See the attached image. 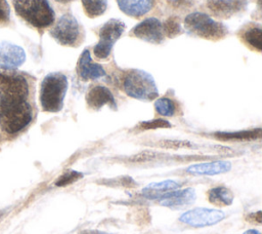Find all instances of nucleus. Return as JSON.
Listing matches in <instances>:
<instances>
[{
  "instance_id": "nucleus-1",
  "label": "nucleus",
  "mask_w": 262,
  "mask_h": 234,
  "mask_svg": "<svg viewBox=\"0 0 262 234\" xmlns=\"http://www.w3.org/2000/svg\"><path fill=\"white\" fill-rule=\"evenodd\" d=\"M68 89V79L59 72L47 74L40 86V104L45 112H59Z\"/></svg>"
},
{
  "instance_id": "nucleus-2",
  "label": "nucleus",
  "mask_w": 262,
  "mask_h": 234,
  "mask_svg": "<svg viewBox=\"0 0 262 234\" xmlns=\"http://www.w3.org/2000/svg\"><path fill=\"white\" fill-rule=\"evenodd\" d=\"M15 12L31 26L43 29L54 23L55 13L48 0H13Z\"/></svg>"
},
{
  "instance_id": "nucleus-3",
  "label": "nucleus",
  "mask_w": 262,
  "mask_h": 234,
  "mask_svg": "<svg viewBox=\"0 0 262 234\" xmlns=\"http://www.w3.org/2000/svg\"><path fill=\"white\" fill-rule=\"evenodd\" d=\"M1 125L7 133H16L30 124L33 110L27 101L1 100Z\"/></svg>"
},
{
  "instance_id": "nucleus-4",
  "label": "nucleus",
  "mask_w": 262,
  "mask_h": 234,
  "mask_svg": "<svg viewBox=\"0 0 262 234\" xmlns=\"http://www.w3.org/2000/svg\"><path fill=\"white\" fill-rule=\"evenodd\" d=\"M123 89L129 96L141 101H151L159 94L152 76L138 69L127 72L123 80Z\"/></svg>"
},
{
  "instance_id": "nucleus-5",
  "label": "nucleus",
  "mask_w": 262,
  "mask_h": 234,
  "mask_svg": "<svg viewBox=\"0 0 262 234\" xmlns=\"http://www.w3.org/2000/svg\"><path fill=\"white\" fill-rule=\"evenodd\" d=\"M186 31L196 37L208 40H220L227 35V28L203 12H192L184 18Z\"/></svg>"
},
{
  "instance_id": "nucleus-6",
  "label": "nucleus",
  "mask_w": 262,
  "mask_h": 234,
  "mask_svg": "<svg viewBox=\"0 0 262 234\" xmlns=\"http://www.w3.org/2000/svg\"><path fill=\"white\" fill-rule=\"evenodd\" d=\"M50 35L63 46L76 47L83 41L84 31L78 20L67 13L57 20L50 30Z\"/></svg>"
},
{
  "instance_id": "nucleus-7",
  "label": "nucleus",
  "mask_w": 262,
  "mask_h": 234,
  "mask_svg": "<svg viewBox=\"0 0 262 234\" xmlns=\"http://www.w3.org/2000/svg\"><path fill=\"white\" fill-rule=\"evenodd\" d=\"M27 79L12 70H0V99L4 101H27Z\"/></svg>"
},
{
  "instance_id": "nucleus-8",
  "label": "nucleus",
  "mask_w": 262,
  "mask_h": 234,
  "mask_svg": "<svg viewBox=\"0 0 262 234\" xmlns=\"http://www.w3.org/2000/svg\"><path fill=\"white\" fill-rule=\"evenodd\" d=\"M125 31V24L116 18L107 21L98 32L99 41L93 48V53L97 59L105 60L110 56L116 41Z\"/></svg>"
},
{
  "instance_id": "nucleus-9",
  "label": "nucleus",
  "mask_w": 262,
  "mask_h": 234,
  "mask_svg": "<svg viewBox=\"0 0 262 234\" xmlns=\"http://www.w3.org/2000/svg\"><path fill=\"white\" fill-rule=\"evenodd\" d=\"M225 218V213L220 209L212 208H193L185 211L179 218V221L190 227L201 228L215 225Z\"/></svg>"
},
{
  "instance_id": "nucleus-10",
  "label": "nucleus",
  "mask_w": 262,
  "mask_h": 234,
  "mask_svg": "<svg viewBox=\"0 0 262 234\" xmlns=\"http://www.w3.org/2000/svg\"><path fill=\"white\" fill-rule=\"evenodd\" d=\"M131 34L143 41L159 44L164 40V33L162 23L156 17H147L136 25Z\"/></svg>"
},
{
  "instance_id": "nucleus-11",
  "label": "nucleus",
  "mask_w": 262,
  "mask_h": 234,
  "mask_svg": "<svg viewBox=\"0 0 262 234\" xmlns=\"http://www.w3.org/2000/svg\"><path fill=\"white\" fill-rule=\"evenodd\" d=\"M26 61L23 47L8 41H0V67L4 70H14Z\"/></svg>"
},
{
  "instance_id": "nucleus-12",
  "label": "nucleus",
  "mask_w": 262,
  "mask_h": 234,
  "mask_svg": "<svg viewBox=\"0 0 262 234\" xmlns=\"http://www.w3.org/2000/svg\"><path fill=\"white\" fill-rule=\"evenodd\" d=\"M195 199V191L193 188H186L178 191H169L161 195L158 200L161 205L172 209H179L187 206Z\"/></svg>"
},
{
  "instance_id": "nucleus-13",
  "label": "nucleus",
  "mask_w": 262,
  "mask_h": 234,
  "mask_svg": "<svg viewBox=\"0 0 262 234\" xmlns=\"http://www.w3.org/2000/svg\"><path fill=\"white\" fill-rule=\"evenodd\" d=\"M247 3V0H208L207 7L214 15L228 18L234 13L244 10Z\"/></svg>"
},
{
  "instance_id": "nucleus-14",
  "label": "nucleus",
  "mask_w": 262,
  "mask_h": 234,
  "mask_svg": "<svg viewBox=\"0 0 262 234\" xmlns=\"http://www.w3.org/2000/svg\"><path fill=\"white\" fill-rule=\"evenodd\" d=\"M77 73L83 80H94L105 76L104 69L99 65L95 64L91 60L90 51L85 49L78 61Z\"/></svg>"
},
{
  "instance_id": "nucleus-15",
  "label": "nucleus",
  "mask_w": 262,
  "mask_h": 234,
  "mask_svg": "<svg viewBox=\"0 0 262 234\" xmlns=\"http://www.w3.org/2000/svg\"><path fill=\"white\" fill-rule=\"evenodd\" d=\"M86 102L93 110H99L104 105L116 108V101L112 91L102 85H95L91 87L86 94Z\"/></svg>"
},
{
  "instance_id": "nucleus-16",
  "label": "nucleus",
  "mask_w": 262,
  "mask_h": 234,
  "mask_svg": "<svg viewBox=\"0 0 262 234\" xmlns=\"http://www.w3.org/2000/svg\"><path fill=\"white\" fill-rule=\"evenodd\" d=\"M231 168V163L229 161L217 160L205 163L192 164L186 168V172L199 176H214L227 172Z\"/></svg>"
},
{
  "instance_id": "nucleus-17",
  "label": "nucleus",
  "mask_w": 262,
  "mask_h": 234,
  "mask_svg": "<svg viewBox=\"0 0 262 234\" xmlns=\"http://www.w3.org/2000/svg\"><path fill=\"white\" fill-rule=\"evenodd\" d=\"M119 8L127 15L140 17L154 6V0H117Z\"/></svg>"
},
{
  "instance_id": "nucleus-18",
  "label": "nucleus",
  "mask_w": 262,
  "mask_h": 234,
  "mask_svg": "<svg viewBox=\"0 0 262 234\" xmlns=\"http://www.w3.org/2000/svg\"><path fill=\"white\" fill-rule=\"evenodd\" d=\"M214 136L220 141H253L261 136V128L239 131H218Z\"/></svg>"
},
{
  "instance_id": "nucleus-19",
  "label": "nucleus",
  "mask_w": 262,
  "mask_h": 234,
  "mask_svg": "<svg viewBox=\"0 0 262 234\" xmlns=\"http://www.w3.org/2000/svg\"><path fill=\"white\" fill-rule=\"evenodd\" d=\"M179 187V184L172 180H166L159 183H152L146 186L142 193L146 198L149 199H158L161 195L165 194L166 192L173 191Z\"/></svg>"
},
{
  "instance_id": "nucleus-20",
  "label": "nucleus",
  "mask_w": 262,
  "mask_h": 234,
  "mask_svg": "<svg viewBox=\"0 0 262 234\" xmlns=\"http://www.w3.org/2000/svg\"><path fill=\"white\" fill-rule=\"evenodd\" d=\"M208 199L213 204L227 206L232 203L233 194L228 188L224 186H217L208 191Z\"/></svg>"
},
{
  "instance_id": "nucleus-21",
  "label": "nucleus",
  "mask_w": 262,
  "mask_h": 234,
  "mask_svg": "<svg viewBox=\"0 0 262 234\" xmlns=\"http://www.w3.org/2000/svg\"><path fill=\"white\" fill-rule=\"evenodd\" d=\"M241 38L257 51L262 50V29L259 26H249L241 33Z\"/></svg>"
},
{
  "instance_id": "nucleus-22",
  "label": "nucleus",
  "mask_w": 262,
  "mask_h": 234,
  "mask_svg": "<svg viewBox=\"0 0 262 234\" xmlns=\"http://www.w3.org/2000/svg\"><path fill=\"white\" fill-rule=\"evenodd\" d=\"M85 13L89 17L101 15L107 7V0H81Z\"/></svg>"
},
{
  "instance_id": "nucleus-23",
  "label": "nucleus",
  "mask_w": 262,
  "mask_h": 234,
  "mask_svg": "<svg viewBox=\"0 0 262 234\" xmlns=\"http://www.w3.org/2000/svg\"><path fill=\"white\" fill-rule=\"evenodd\" d=\"M163 33L168 38H174L182 33V28L180 26V20L177 16L168 17L163 24Z\"/></svg>"
},
{
  "instance_id": "nucleus-24",
  "label": "nucleus",
  "mask_w": 262,
  "mask_h": 234,
  "mask_svg": "<svg viewBox=\"0 0 262 234\" xmlns=\"http://www.w3.org/2000/svg\"><path fill=\"white\" fill-rule=\"evenodd\" d=\"M155 109L160 115L173 116L176 112V105L168 98H160L155 102Z\"/></svg>"
},
{
  "instance_id": "nucleus-25",
  "label": "nucleus",
  "mask_w": 262,
  "mask_h": 234,
  "mask_svg": "<svg viewBox=\"0 0 262 234\" xmlns=\"http://www.w3.org/2000/svg\"><path fill=\"white\" fill-rule=\"evenodd\" d=\"M83 173L77 170H70L67 171L66 173L61 174L55 182V186L57 187H64V186H69L71 184L76 183L77 181H79L80 179L83 178Z\"/></svg>"
},
{
  "instance_id": "nucleus-26",
  "label": "nucleus",
  "mask_w": 262,
  "mask_h": 234,
  "mask_svg": "<svg viewBox=\"0 0 262 234\" xmlns=\"http://www.w3.org/2000/svg\"><path fill=\"white\" fill-rule=\"evenodd\" d=\"M139 127L143 130L156 129V128H169L171 127V124L169 121L159 118V119H152L149 121H142L140 122Z\"/></svg>"
},
{
  "instance_id": "nucleus-27",
  "label": "nucleus",
  "mask_w": 262,
  "mask_h": 234,
  "mask_svg": "<svg viewBox=\"0 0 262 234\" xmlns=\"http://www.w3.org/2000/svg\"><path fill=\"white\" fill-rule=\"evenodd\" d=\"M159 145L164 148H172V149H179V148H192V144L188 141H179V140H165L159 142Z\"/></svg>"
},
{
  "instance_id": "nucleus-28",
  "label": "nucleus",
  "mask_w": 262,
  "mask_h": 234,
  "mask_svg": "<svg viewBox=\"0 0 262 234\" xmlns=\"http://www.w3.org/2000/svg\"><path fill=\"white\" fill-rule=\"evenodd\" d=\"M158 157V153L152 151H143L138 154H135L130 158V161L132 162H146L151 161Z\"/></svg>"
},
{
  "instance_id": "nucleus-29",
  "label": "nucleus",
  "mask_w": 262,
  "mask_h": 234,
  "mask_svg": "<svg viewBox=\"0 0 262 234\" xmlns=\"http://www.w3.org/2000/svg\"><path fill=\"white\" fill-rule=\"evenodd\" d=\"M10 16V7L7 0H0V23L7 22Z\"/></svg>"
},
{
  "instance_id": "nucleus-30",
  "label": "nucleus",
  "mask_w": 262,
  "mask_h": 234,
  "mask_svg": "<svg viewBox=\"0 0 262 234\" xmlns=\"http://www.w3.org/2000/svg\"><path fill=\"white\" fill-rule=\"evenodd\" d=\"M171 6L176 8H184L193 4L194 0H166Z\"/></svg>"
},
{
  "instance_id": "nucleus-31",
  "label": "nucleus",
  "mask_w": 262,
  "mask_h": 234,
  "mask_svg": "<svg viewBox=\"0 0 262 234\" xmlns=\"http://www.w3.org/2000/svg\"><path fill=\"white\" fill-rule=\"evenodd\" d=\"M250 217H253V220H256V222L258 224L261 223V211H257V212H254V213H251Z\"/></svg>"
},
{
  "instance_id": "nucleus-32",
  "label": "nucleus",
  "mask_w": 262,
  "mask_h": 234,
  "mask_svg": "<svg viewBox=\"0 0 262 234\" xmlns=\"http://www.w3.org/2000/svg\"><path fill=\"white\" fill-rule=\"evenodd\" d=\"M244 234H261V233L259 231H257V230L250 229V230H247L246 232H244Z\"/></svg>"
},
{
  "instance_id": "nucleus-33",
  "label": "nucleus",
  "mask_w": 262,
  "mask_h": 234,
  "mask_svg": "<svg viewBox=\"0 0 262 234\" xmlns=\"http://www.w3.org/2000/svg\"><path fill=\"white\" fill-rule=\"evenodd\" d=\"M55 1H57V2H59V3H69V2H71V1H73V0H55Z\"/></svg>"
},
{
  "instance_id": "nucleus-34",
  "label": "nucleus",
  "mask_w": 262,
  "mask_h": 234,
  "mask_svg": "<svg viewBox=\"0 0 262 234\" xmlns=\"http://www.w3.org/2000/svg\"><path fill=\"white\" fill-rule=\"evenodd\" d=\"M0 119H1V102H0Z\"/></svg>"
}]
</instances>
